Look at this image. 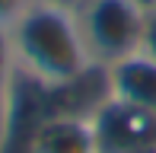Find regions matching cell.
Returning <instances> with one entry per match:
<instances>
[{
  "label": "cell",
  "mask_w": 156,
  "mask_h": 153,
  "mask_svg": "<svg viewBox=\"0 0 156 153\" xmlns=\"http://www.w3.org/2000/svg\"><path fill=\"white\" fill-rule=\"evenodd\" d=\"M32 153H99L89 115L48 112L35 128Z\"/></svg>",
  "instance_id": "cell-5"
},
{
  "label": "cell",
  "mask_w": 156,
  "mask_h": 153,
  "mask_svg": "<svg viewBox=\"0 0 156 153\" xmlns=\"http://www.w3.org/2000/svg\"><path fill=\"white\" fill-rule=\"evenodd\" d=\"M147 10L150 3L144 0H86L76 6L80 29L96 67H108L144 48Z\"/></svg>",
  "instance_id": "cell-2"
},
{
  "label": "cell",
  "mask_w": 156,
  "mask_h": 153,
  "mask_svg": "<svg viewBox=\"0 0 156 153\" xmlns=\"http://www.w3.org/2000/svg\"><path fill=\"white\" fill-rule=\"evenodd\" d=\"M29 3H32V0H0V32L10 29V26L23 16V10Z\"/></svg>",
  "instance_id": "cell-7"
},
{
  "label": "cell",
  "mask_w": 156,
  "mask_h": 153,
  "mask_svg": "<svg viewBox=\"0 0 156 153\" xmlns=\"http://www.w3.org/2000/svg\"><path fill=\"white\" fill-rule=\"evenodd\" d=\"M144 51L156 58V3L147 10V29H144Z\"/></svg>",
  "instance_id": "cell-8"
},
{
  "label": "cell",
  "mask_w": 156,
  "mask_h": 153,
  "mask_svg": "<svg viewBox=\"0 0 156 153\" xmlns=\"http://www.w3.org/2000/svg\"><path fill=\"white\" fill-rule=\"evenodd\" d=\"M16 61H13V51H10V38L6 32H0V124H3V115H6V105H10V93H13V83H16Z\"/></svg>",
  "instance_id": "cell-6"
},
{
  "label": "cell",
  "mask_w": 156,
  "mask_h": 153,
  "mask_svg": "<svg viewBox=\"0 0 156 153\" xmlns=\"http://www.w3.org/2000/svg\"><path fill=\"white\" fill-rule=\"evenodd\" d=\"M64 3H70V6H83L86 0H64Z\"/></svg>",
  "instance_id": "cell-9"
},
{
  "label": "cell",
  "mask_w": 156,
  "mask_h": 153,
  "mask_svg": "<svg viewBox=\"0 0 156 153\" xmlns=\"http://www.w3.org/2000/svg\"><path fill=\"white\" fill-rule=\"evenodd\" d=\"M144 3H153V0H144Z\"/></svg>",
  "instance_id": "cell-10"
},
{
  "label": "cell",
  "mask_w": 156,
  "mask_h": 153,
  "mask_svg": "<svg viewBox=\"0 0 156 153\" xmlns=\"http://www.w3.org/2000/svg\"><path fill=\"white\" fill-rule=\"evenodd\" d=\"M153 3H156V0H153Z\"/></svg>",
  "instance_id": "cell-12"
},
{
  "label": "cell",
  "mask_w": 156,
  "mask_h": 153,
  "mask_svg": "<svg viewBox=\"0 0 156 153\" xmlns=\"http://www.w3.org/2000/svg\"><path fill=\"white\" fill-rule=\"evenodd\" d=\"M16 70L45 89L73 86L93 70L76 6L64 0H32L6 29Z\"/></svg>",
  "instance_id": "cell-1"
},
{
  "label": "cell",
  "mask_w": 156,
  "mask_h": 153,
  "mask_svg": "<svg viewBox=\"0 0 156 153\" xmlns=\"http://www.w3.org/2000/svg\"><path fill=\"white\" fill-rule=\"evenodd\" d=\"M99 153H147L156 150V115L105 96L89 115Z\"/></svg>",
  "instance_id": "cell-3"
},
{
  "label": "cell",
  "mask_w": 156,
  "mask_h": 153,
  "mask_svg": "<svg viewBox=\"0 0 156 153\" xmlns=\"http://www.w3.org/2000/svg\"><path fill=\"white\" fill-rule=\"evenodd\" d=\"M147 153H156V150H147Z\"/></svg>",
  "instance_id": "cell-11"
},
{
  "label": "cell",
  "mask_w": 156,
  "mask_h": 153,
  "mask_svg": "<svg viewBox=\"0 0 156 153\" xmlns=\"http://www.w3.org/2000/svg\"><path fill=\"white\" fill-rule=\"evenodd\" d=\"M105 86L108 96L156 115V58L144 48L105 67Z\"/></svg>",
  "instance_id": "cell-4"
}]
</instances>
